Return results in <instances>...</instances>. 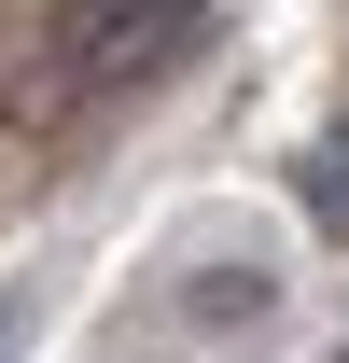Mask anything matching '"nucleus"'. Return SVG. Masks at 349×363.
Listing matches in <instances>:
<instances>
[{
    "label": "nucleus",
    "mask_w": 349,
    "mask_h": 363,
    "mask_svg": "<svg viewBox=\"0 0 349 363\" xmlns=\"http://www.w3.org/2000/svg\"><path fill=\"white\" fill-rule=\"evenodd\" d=\"M294 196H307V224H321V238H349V126L294 154Z\"/></svg>",
    "instance_id": "nucleus-2"
},
{
    "label": "nucleus",
    "mask_w": 349,
    "mask_h": 363,
    "mask_svg": "<svg viewBox=\"0 0 349 363\" xmlns=\"http://www.w3.org/2000/svg\"><path fill=\"white\" fill-rule=\"evenodd\" d=\"M196 28L182 14H126V28H70V70H154V56H182Z\"/></svg>",
    "instance_id": "nucleus-1"
}]
</instances>
